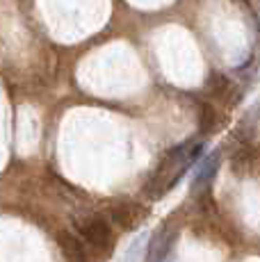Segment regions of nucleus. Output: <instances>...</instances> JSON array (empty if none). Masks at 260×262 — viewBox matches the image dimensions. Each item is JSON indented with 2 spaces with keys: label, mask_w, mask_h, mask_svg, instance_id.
<instances>
[{
  "label": "nucleus",
  "mask_w": 260,
  "mask_h": 262,
  "mask_svg": "<svg viewBox=\"0 0 260 262\" xmlns=\"http://www.w3.org/2000/svg\"><path fill=\"white\" fill-rule=\"evenodd\" d=\"M62 244H64V253H67L69 262H87L80 242H76L73 237H69V235H67V237H62Z\"/></svg>",
  "instance_id": "39448f33"
},
{
  "label": "nucleus",
  "mask_w": 260,
  "mask_h": 262,
  "mask_svg": "<svg viewBox=\"0 0 260 262\" xmlns=\"http://www.w3.org/2000/svg\"><path fill=\"white\" fill-rule=\"evenodd\" d=\"M240 164H242V171H247V167L256 164V150H253L251 146H242V150H237V153L233 155V167L237 169Z\"/></svg>",
  "instance_id": "423d86ee"
},
{
  "label": "nucleus",
  "mask_w": 260,
  "mask_h": 262,
  "mask_svg": "<svg viewBox=\"0 0 260 262\" xmlns=\"http://www.w3.org/2000/svg\"><path fill=\"white\" fill-rule=\"evenodd\" d=\"M148 210L139 203H119L110 210L112 221L119 226L121 230H135L142 226V221L146 219Z\"/></svg>",
  "instance_id": "f03ea898"
},
{
  "label": "nucleus",
  "mask_w": 260,
  "mask_h": 262,
  "mask_svg": "<svg viewBox=\"0 0 260 262\" xmlns=\"http://www.w3.org/2000/svg\"><path fill=\"white\" fill-rule=\"evenodd\" d=\"M219 164H222V150H212L206 160L201 162V167L197 169V178H194V187H201V185L210 183L214 178V173L219 171Z\"/></svg>",
  "instance_id": "20e7f679"
},
{
  "label": "nucleus",
  "mask_w": 260,
  "mask_h": 262,
  "mask_svg": "<svg viewBox=\"0 0 260 262\" xmlns=\"http://www.w3.org/2000/svg\"><path fill=\"white\" fill-rule=\"evenodd\" d=\"M73 228L84 242L94 246V249H110L114 242L112 228L101 216H76L73 219Z\"/></svg>",
  "instance_id": "f257e3e1"
},
{
  "label": "nucleus",
  "mask_w": 260,
  "mask_h": 262,
  "mask_svg": "<svg viewBox=\"0 0 260 262\" xmlns=\"http://www.w3.org/2000/svg\"><path fill=\"white\" fill-rule=\"evenodd\" d=\"M226 89H228V80L224 78V75H212V78H210V92L222 94V92H226Z\"/></svg>",
  "instance_id": "0eeeda50"
},
{
  "label": "nucleus",
  "mask_w": 260,
  "mask_h": 262,
  "mask_svg": "<svg viewBox=\"0 0 260 262\" xmlns=\"http://www.w3.org/2000/svg\"><path fill=\"white\" fill-rule=\"evenodd\" d=\"M176 239H178V233L176 230H162V233H158L156 237H153V242L148 244V255H146V260L148 262H164L167 260V255H169V251H171V246L176 244Z\"/></svg>",
  "instance_id": "7ed1b4c3"
}]
</instances>
